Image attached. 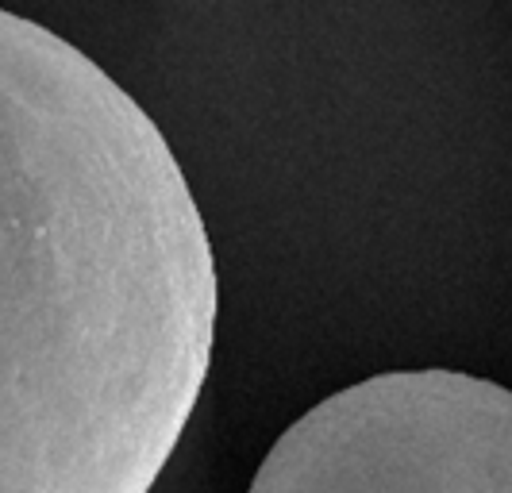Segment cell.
<instances>
[{
	"instance_id": "obj_2",
	"label": "cell",
	"mask_w": 512,
	"mask_h": 493,
	"mask_svg": "<svg viewBox=\"0 0 512 493\" xmlns=\"http://www.w3.org/2000/svg\"><path fill=\"white\" fill-rule=\"evenodd\" d=\"M247 493H512V390L466 370H385L285 428Z\"/></svg>"
},
{
	"instance_id": "obj_1",
	"label": "cell",
	"mask_w": 512,
	"mask_h": 493,
	"mask_svg": "<svg viewBox=\"0 0 512 493\" xmlns=\"http://www.w3.org/2000/svg\"><path fill=\"white\" fill-rule=\"evenodd\" d=\"M216 312L212 235L151 112L0 8V493H151Z\"/></svg>"
}]
</instances>
